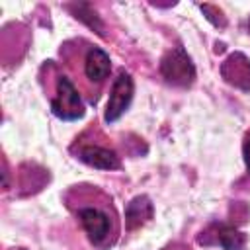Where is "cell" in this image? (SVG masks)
I'll list each match as a JSON object with an SVG mask.
<instances>
[{"label": "cell", "mask_w": 250, "mask_h": 250, "mask_svg": "<svg viewBox=\"0 0 250 250\" xmlns=\"http://www.w3.org/2000/svg\"><path fill=\"white\" fill-rule=\"evenodd\" d=\"M242 154H244L246 168L250 170V139H246V143H244V146H242Z\"/></svg>", "instance_id": "obj_11"}, {"label": "cell", "mask_w": 250, "mask_h": 250, "mask_svg": "<svg viewBox=\"0 0 250 250\" xmlns=\"http://www.w3.org/2000/svg\"><path fill=\"white\" fill-rule=\"evenodd\" d=\"M51 109L57 117L66 119V121H74L84 115L82 100L66 76H61L57 82V96L51 102Z\"/></svg>", "instance_id": "obj_2"}, {"label": "cell", "mask_w": 250, "mask_h": 250, "mask_svg": "<svg viewBox=\"0 0 250 250\" xmlns=\"http://www.w3.org/2000/svg\"><path fill=\"white\" fill-rule=\"evenodd\" d=\"M223 78L242 90H250V61L242 53H232L221 66Z\"/></svg>", "instance_id": "obj_4"}, {"label": "cell", "mask_w": 250, "mask_h": 250, "mask_svg": "<svg viewBox=\"0 0 250 250\" xmlns=\"http://www.w3.org/2000/svg\"><path fill=\"white\" fill-rule=\"evenodd\" d=\"M76 18L82 20L84 23H88L92 29H96V31L102 35V21H100L98 14H96L88 4H80V6L76 8Z\"/></svg>", "instance_id": "obj_10"}, {"label": "cell", "mask_w": 250, "mask_h": 250, "mask_svg": "<svg viewBox=\"0 0 250 250\" xmlns=\"http://www.w3.org/2000/svg\"><path fill=\"white\" fill-rule=\"evenodd\" d=\"M80 160L86 162L92 168L100 170H117L121 166L119 156L113 150L102 148V146H84L80 148Z\"/></svg>", "instance_id": "obj_6"}, {"label": "cell", "mask_w": 250, "mask_h": 250, "mask_svg": "<svg viewBox=\"0 0 250 250\" xmlns=\"http://www.w3.org/2000/svg\"><path fill=\"white\" fill-rule=\"evenodd\" d=\"M160 72L166 78V82L174 86H189L195 78L193 62L182 47H174L164 55L160 62Z\"/></svg>", "instance_id": "obj_1"}, {"label": "cell", "mask_w": 250, "mask_h": 250, "mask_svg": "<svg viewBox=\"0 0 250 250\" xmlns=\"http://www.w3.org/2000/svg\"><path fill=\"white\" fill-rule=\"evenodd\" d=\"M152 211H154L152 203H150V199L146 195L133 197L125 207V225H127V229L133 230V229L145 225L152 217Z\"/></svg>", "instance_id": "obj_7"}, {"label": "cell", "mask_w": 250, "mask_h": 250, "mask_svg": "<svg viewBox=\"0 0 250 250\" xmlns=\"http://www.w3.org/2000/svg\"><path fill=\"white\" fill-rule=\"evenodd\" d=\"M80 221H82V227L84 230L88 232L90 240L92 242H102L107 232H109V219L105 213L94 209V207H86V209H80Z\"/></svg>", "instance_id": "obj_5"}, {"label": "cell", "mask_w": 250, "mask_h": 250, "mask_svg": "<svg viewBox=\"0 0 250 250\" xmlns=\"http://www.w3.org/2000/svg\"><path fill=\"white\" fill-rule=\"evenodd\" d=\"M84 70H86V76L92 80V82H102L104 78H107L109 70H111V61H109V55L98 47L90 49L88 55H86V62H84Z\"/></svg>", "instance_id": "obj_8"}, {"label": "cell", "mask_w": 250, "mask_h": 250, "mask_svg": "<svg viewBox=\"0 0 250 250\" xmlns=\"http://www.w3.org/2000/svg\"><path fill=\"white\" fill-rule=\"evenodd\" d=\"M133 100V78L127 74V72H121L113 86H111V92H109V100H107V105H105V123H113L117 121L125 109L129 107Z\"/></svg>", "instance_id": "obj_3"}, {"label": "cell", "mask_w": 250, "mask_h": 250, "mask_svg": "<svg viewBox=\"0 0 250 250\" xmlns=\"http://www.w3.org/2000/svg\"><path fill=\"white\" fill-rule=\"evenodd\" d=\"M217 242L225 250H240L244 246L246 238L234 227H219V230H217Z\"/></svg>", "instance_id": "obj_9"}]
</instances>
